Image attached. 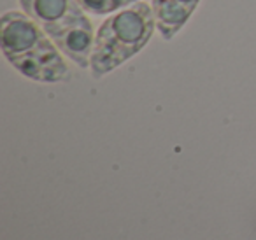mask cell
Masks as SVG:
<instances>
[{
    "mask_svg": "<svg viewBox=\"0 0 256 240\" xmlns=\"http://www.w3.org/2000/svg\"><path fill=\"white\" fill-rule=\"evenodd\" d=\"M153 8L146 2L110 14L95 34L90 72L95 79L110 74L146 48L154 32Z\"/></svg>",
    "mask_w": 256,
    "mask_h": 240,
    "instance_id": "obj_2",
    "label": "cell"
},
{
    "mask_svg": "<svg viewBox=\"0 0 256 240\" xmlns=\"http://www.w3.org/2000/svg\"><path fill=\"white\" fill-rule=\"evenodd\" d=\"M200 0H151L156 30L165 40H170L186 25Z\"/></svg>",
    "mask_w": 256,
    "mask_h": 240,
    "instance_id": "obj_4",
    "label": "cell"
},
{
    "mask_svg": "<svg viewBox=\"0 0 256 240\" xmlns=\"http://www.w3.org/2000/svg\"><path fill=\"white\" fill-rule=\"evenodd\" d=\"M22 9L78 67L90 68L95 34L78 0H20Z\"/></svg>",
    "mask_w": 256,
    "mask_h": 240,
    "instance_id": "obj_3",
    "label": "cell"
},
{
    "mask_svg": "<svg viewBox=\"0 0 256 240\" xmlns=\"http://www.w3.org/2000/svg\"><path fill=\"white\" fill-rule=\"evenodd\" d=\"M81 8L86 12L95 16H106V14H114V12L121 11V9L134 6L137 2L142 0H78Z\"/></svg>",
    "mask_w": 256,
    "mask_h": 240,
    "instance_id": "obj_5",
    "label": "cell"
},
{
    "mask_svg": "<svg viewBox=\"0 0 256 240\" xmlns=\"http://www.w3.org/2000/svg\"><path fill=\"white\" fill-rule=\"evenodd\" d=\"M0 44L6 60L26 79L51 84L68 78L64 53L26 12L2 14Z\"/></svg>",
    "mask_w": 256,
    "mask_h": 240,
    "instance_id": "obj_1",
    "label": "cell"
}]
</instances>
